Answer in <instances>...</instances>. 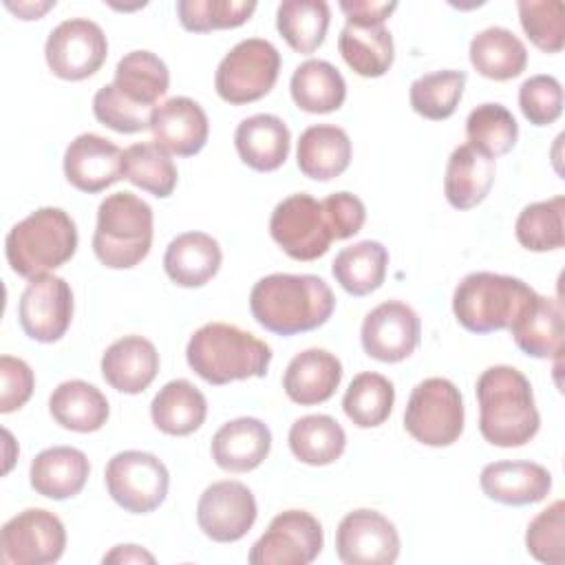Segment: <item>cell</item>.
<instances>
[{
    "label": "cell",
    "mask_w": 565,
    "mask_h": 565,
    "mask_svg": "<svg viewBox=\"0 0 565 565\" xmlns=\"http://www.w3.org/2000/svg\"><path fill=\"white\" fill-rule=\"evenodd\" d=\"M388 267V249L380 241H360L340 249L331 263L335 282L351 296H366L382 287Z\"/></svg>",
    "instance_id": "obj_35"
},
{
    "label": "cell",
    "mask_w": 565,
    "mask_h": 565,
    "mask_svg": "<svg viewBox=\"0 0 565 565\" xmlns=\"http://www.w3.org/2000/svg\"><path fill=\"white\" fill-rule=\"evenodd\" d=\"M393 404H395L393 382L373 371L358 373L342 397L344 415L358 428L382 426L388 419Z\"/></svg>",
    "instance_id": "obj_41"
},
{
    "label": "cell",
    "mask_w": 565,
    "mask_h": 565,
    "mask_svg": "<svg viewBox=\"0 0 565 565\" xmlns=\"http://www.w3.org/2000/svg\"><path fill=\"white\" fill-rule=\"evenodd\" d=\"M331 9L324 0H282L276 9V29L302 55L313 53L327 38Z\"/></svg>",
    "instance_id": "obj_38"
},
{
    "label": "cell",
    "mask_w": 565,
    "mask_h": 565,
    "mask_svg": "<svg viewBox=\"0 0 565 565\" xmlns=\"http://www.w3.org/2000/svg\"><path fill=\"white\" fill-rule=\"evenodd\" d=\"M66 547L64 523L44 508H26L0 530V558L7 565H49Z\"/></svg>",
    "instance_id": "obj_11"
},
{
    "label": "cell",
    "mask_w": 565,
    "mask_h": 565,
    "mask_svg": "<svg viewBox=\"0 0 565 565\" xmlns=\"http://www.w3.org/2000/svg\"><path fill=\"white\" fill-rule=\"evenodd\" d=\"M419 338V316L402 300H386L373 307L360 329L364 353L386 364L406 360L417 349Z\"/></svg>",
    "instance_id": "obj_17"
},
{
    "label": "cell",
    "mask_w": 565,
    "mask_h": 565,
    "mask_svg": "<svg viewBox=\"0 0 565 565\" xmlns=\"http://www.w3.org/2000/svg\"><path fill=\"white\" fill-rule=\"evenodd\" d=\"M223 252L214 236L205 232H183L174 236L163 254V269L179 287H203L221 269Z\"/></svg>",
    "instance_id": "obj_27"
},
{
    "label": "cell",
    "mask_w": 565,
    "mask_h": 565,
    "mask_svg": "<svg viewBox=\"0 0 565 565\" xmlns=\"http://www.w3.org/2000/svg\"><path fill=\"white\" fill-rule=\"evenodd\" d=\"M353 24H384V20L397 9V2H375V0H340L338 4Z\"/></svg>",
    "instance_id": "obj_51"
},
{
    "label": "cell",
    "mask_w": 565,
    "mask_h": 565,
    "mask_svg": "<svg viewBox=\"0 0 565 565\" xmlns=\"http://www.w3.org/2000/svg\"><path fill=\"white\" fill-rule=\"evenodd\" d=\"M234 146L245 166L256 172H271L287 161L291 135L280 117L258 113L236 126Z\"/></svg>",
    "instance_id": "obj_25"
},
{
    "label": "cell",
    "mask_w": 565,
    "mask_h": 565,
    "mask_svg": "<svg viewBox=\"0 0 565 565\" xmlns=\"http://www.w3.org/2000/svg\"><path fill=\"white\" fill-rule=\"evenodd\" d=\"M463 88H466V73L455 68H444V71L419 75L411 84L408 99L417 115L430 121H441L457 110L463 97Z\"/></svg>",
    "instance_id": "obj_43"
},
{
    "label": "cell",
    "mask_w": 565,
    "mask_h": 565,
    "mask_svg": "<svg viewBox=\"0 0 565 565\" xmlns=\"http://www.w3.org/2000/svg\"><path fill=\"white\" fill-rule=\"evenodd\" d=\"M185 360L207 384L223 386L236 380L265 377L271 362V349L236 324L207 322L190 335Z\"/></svg>",
    "instance_id": "obj_3"
},
{
    "label": "cell",
    "mask_w": 565,
    "mask_h": 565,
    "mask_svg": "<svg viewBox=\"0 0 565 565\" xmlns=\"http://www.w3.org/2000/svg\"><path fill=\"white\" fill-rule=\"evenodd\" d=\"M159 373V351L143 335H124L102 355V375L119 393H143Z\"/></svg>",
    "instance_id": "obj_23"
},
{
    "label": "cell",
    "mask_w": 565,
    "mask_h": 565,
    "mask_svg": "<svg viewBox=\"0 0 565 565\" xmlns=\"http://www.w3.org/2000/svg\"><path fill=\"white\" fill-rule=\"evenodd\" d=\"M152 113H154V108L141 106V104L124 97L115 88V84H104L93 97L95 119L102 126L124 132V135H132V132H141V130L150 128Z\"/></svg>",
    "instance_id": "obj_47"
},
{
    "label": "cell",
    "mask_w": 565,
    "mask_h": 565,
    "mask_svg": "<svg viewBox=\"0 0 565 565\" xmlns=\"http://www.w3.org/2000/svg\"><path fill=\"white\" fill-rule=\"evenodd\" d=\"M121 157L124 152L110 139L82 132L66 146L64 177L79 192H102L121 179Z\"/></svg>",
    "instance_id": "obj_18"
},
{
    "label": "cell",
    "mask_w": 565,
    "mask_h": 565,
    "mask_svg": "<svg viewBox=\"0 0 565 565\" xmlns=\"http://www.w3.org/2000/svg\"><path fill=\"white\" fill-rule=\"evenodd\" d=\"M521 247L530 252H552L565 245V199L552 196L525 205L514 223Z\"/></svg>",
    "instance_id": "obj_42"
},
{
    "label": "cell",
    "mask_w": 565,
    "mask_h": 565,
    "mask_svg": "<svg viewBox=\"0 0 565 565\" xmlns=\"http://www.w3.org/2000/svg\"><path fill=\"white\" fill-rule=\"evenodd\" d=\"M525 35L543 53H561L565 44V7L561 0H521L516 4Z\"/></svg>",
    "instance_id": "obj_45"
},
{
    "label": "cell",
    "mask_w": 565,
    "mask_h": 565,
    "mask_svg": "<svg viewBox=\"0 0 565 565\" xmlns=\"http://www.w3.org/2000/svg\"><path fill=\"white\" fill-rule=\"evenodd\" d=\"M463 419V399L450 380L426 377L411 391L404 428L415 441L433 448L450 446L461 437Z\"/></svg>",
    "instance_id": "obj_7"
},
{
    "label": "cell",
    "mask_w": 565,
    "mask_h": 565,
    "mask_svg": "<svg viewBox=\"0 0 565 565\" xmlns=\"http://www.w3.org/2000/svg\"><path fill=\"white\" fill-rule=\"evenodd\" d=\"M335 309L331 287L313 274H269L249 291L254 320L278 335H296L322 327Z\"/></svg>",
    "instance_id": "obj_1"
},
{
    "label": "cell",
    "mask_w": 565,
    "mask_h": 565,
    "mask_svg": "<svg viewBox=\"0 0 565 565\" xmlns=\"http://www.w3.org/2000/svg\"><path fill=\"white\" fill-rule=\"evenodd\" d=\"M106 490L113 501L132 514L157 510L170 488L166 463L146 450H124L108 459L104 470Z\"/></svg>",
    "instance_id": "obj_9"
},
{
    "label": "cell",
    "mask_w": 565,
    "mask_h": 565,
    "mask_svg": "<svg viewBox=\"0 0 565 565\" xmlns=\"http://www.w3.org/2000/svg\"><path fill=\"white\" fill-rule=\"evenodd\" d=\"M108 55L104 29L88 18L60 22L46 38L44 60L51 73L66 82H79L95 75Z\"/></svg>",
    "instance_id": "obj_13"
},
{
    "label": "cell",
    "mask_w": 565,
    "mask_h": 565,
    "mask_svg": "<svg viewBox=\"0 0 565 565\" xmlns=\"http://www.w3.org/2000/svg\"><path fill=\"white\" fill-rule=\"evenodd\" d=\"M274 243L294 260H316L329 252L333 241L322 201L307 192L282 199L269 216Z\"/></svg>",
    "instance_id": "obj_10"
},
{
    "label": "cell",
    "mask_w": 565,
    "mask_h": 565,
    "mask_svg": "<svg viewBox=\"0 0 565 565\" xmlns=\"http://www.w3.org/2000/svg\"><path fill=\"white\" fill-rule=\"evenodd\" d=\"M342 382V362L327 349H305L296 353L282 375L287 397L300 406L322 404L333 397Z\"/></svg>",
    "instance_id": "obj_24"
},
{
    "label": "cell",
    "mask_w": 565,
    "mask_h": 565,
    "mask_svg": "<svg viewBox=\"0 0 565 565\" xmlns=\"http://www.w3.org/2000/svg\"><path fill=\"white\" fill-rule=\"evenodd\" d=\"M75 249L77 227L62 207H38L18 221L4 238L9 267L29 280L62 267Z\"/></svg>",
    "instance_id": "obj_4"
},
{
    "label": "cell",
    "mask_w": 565,
    "mask_h": 565,
    "mask_svg": "<svg viewBox=\"0 0 565 565\" xmlns=\"http://www.w3.org/2000/svg\"><path fill=\"white\" fill-rule=\"evenodd\" d=\"M289 450L307 466H329L347 448V433L331 415H305L289 428Z\"/></svg>",
    "instance_id": "obj_36"
},
{
    "label": "cell",
    "mask_w": 565,
    "mask_h": 565,
    "mask_svg": "<svg viewBox=\"0 0 565 565\" xmlns=\"http://www.w3.org/2000/svg\"><path fill=\"white\" fill-rule=\"evenodd\" d=\"M154 143L177 157H192L203 150L210 135V121L199 102L190 97H170L159 104L150 119Z\"/></svg>",
    "instance_id": "obj_19"
},
{
    "label": "cell",
    "mask_w": 565,
    "mask_h": 565,
    "mask_svg": "<svg viewBox=\"0 0 565 565\" xmlns=\"http://www.w3.org/2000/svg\"><path fill=\"white\" fill-rule=\"evenodd\" d=\"M508 329L525 355L539 360L554 358L563 351V305L534 291Z\"/></svg>",
    "instance_id": "obj_20"
},
{
    "label": "cell",
    "mask_w": 565,
    "mask_h": 565,
    "mask_svg": "<svg viewBox=\"0 0 565 565\" xmlns=\"http://www.w3.org/2000/svg\"><path fill=\"white\" fill-rule=\"evenodd\" d=\"M256 11L254 0H179L177 15L185 31L207 33L214 29H236Z\"/></svg>",
    "instance_id": "obj_44"
},
{
    "label": "cell",
    "mask_w": 565,
    "mask_h": 565,
    "mask_svg": "<svg viewBox=\"0 0 565 565\" xmlns=\"http://www.w3.org/2000/svg\"><path fill=\"white\" fill-rule=\"evenodd\" d=\"M18 320L31 340L42 344L57 342L73 320L71 285L53 274L31 278L20 296Z\"/></svg>",
    "instance_id": "obj_14"
},
{
    "label": "cell",
    "mask_w": 565,
    "mask_h": 565,
    "mask_svg": "<svg viewBox=\"0 0 565 565\" xmlns=\"http://www.w3.org/2000/svg\"><path fill=\"white\" fill-rule=\"evenodd\" d=\"M324 545L320 521L307 510H285L276 514L269 527L252 545L247 561L252 565H309Z\"/></svg>",
    "instance_id": "obj_12"
},
{
    "label": "cell",
    "mask_w": 565,
    "mask_h": 565,
    "mask_svg": "<svg viewBox=\"0 0 565 565\" xmlns=\"http://www.w3.org/2000/svg\"><path fill=\"white\" fill-rule=\"evenodd\" d=\"M468 55L475 71L494 82L512 79L527 66L525 44L505 26H488L475 33Z\"/></svg>",
    "instance_id": "obj_33"
},
{
    "label": "cell",
    "mask_w": 565,
    "mask_h": 565,
    "mask_svg": "<svg viewBox=\"0 0 565 565\" xmlns=\"http://www.w3.org/2000/svg\"><path fill=\"white\" fill-rule=\"evenodd\" d=\"M322 210L333 241H344L358 234L366 221V207L362 199L351 192H333L322 199Z\"/></svg>",
    "instance_id": "obj_50"
},
{
    "label": "cell",
    "mask_w": 565,
    "mask_h": 565,
    "mask_svg": "<svg viewBox=\"0 0 565 565\" xmlns=\"http://www.w3.org/2000/svg\"><path fill=\"white\" fill-rule=\"evenodd\" d=\"M296 163L300 172L313 181L340 177L351 163V139L347 130L333 124L305 128L296 146Z\"/></svg>",
    "instance_id": "obj_28"
},
{
    "label": "cell",
    "mask_w": 565,
    "mask_h": 565,
    "mask_svg": "<svg viewBox=\"0 0 565 565\" xmlns=\"http://www.w3.org/2000/svg\"><path fill=\"white\" fill-rule=\"evenodd\" d=\"M523 117L534 126H550L563 113V86L554 75H532L519 88Z\"/></svg>",
    "instance_id": "obj_48"
},
{
    "label": "cell",
    "mask_w": 565,
    "mask_h": 565,
    "mask_svg": "<svg viewBox=\"0 0 565 565\" xmlns=\"http://www.w3.org/2000/svg\"><path fill=\"white\" fill-rule=\"evenodd\" d=\"M4 7L9 11H13L20 20H40V15H44L49 9L55 7V2H4Z\"/></svg>",
    "instance_id": "obj_53"
},
{
    "label": "cell",
    "mask_w": 565,
    "mask_h": 565,
    "mask_svg": "<svg viewBox=\"0 0 565 565\" xmlns=\"http://www.w3.org/2000/svg\"><path fill=\"white\" fill-rule=\"evenodd\" d=\"M35 386L31 366L13 355L0 358V413H13L22 408Z\"/></svg>",
    "instance_id": "obj_49"
},
{
    "label": "cell",
    "mask_w": 565,
    "mask_h": 565,
    "mask_svg": "<svg viewBox=\"0 0 565 565\" xmlns=\"http://www.w3.org/2000/svg\"><path fill=\"white\" fill-rule=\"evenodd\" d=\"M113 84L130 102L157 108L154 104L168 93L170 71L152 51H130L117 62Z\"/></svg>",
    "instance_id": "obj_37"
},
{
    "label": "cell",
    "mask_w": 565,
    "mask_h": 565,
    "mask_svg": "<svg viewBox=\"0 0 565 565\" xmlns=\"http://www.w3.org/2000/svg\"><path fill=\"white\" fill-rule=\"evenodd\" d=\"M207 415L205 395L190 380H170L159 388L150 404L152 424L174 437L199 430Z\"/></svg>",
    "instance_id": "obj_31"
},
{
    "label": "cell",
    "mask_w": 565,
    "mask_h": 565,
    "mask_svg": "<svg viewBox=\"0 0 565 565\" xmlns=\"http://www.w3.org/2000/svg\"><path fill=\"white\" fill-rule=\"evenodd\" d=\"M88 475V457L73 446L44 448L35 455L29 468L31 488L53 501H64L79 494Z\"/></svg>",
    "instance_id": "obj_26"
},
{
    "label": "cell",
    "mask_w": 565,
    "mask_h": 565,
    "mask_svg": "<svg viewBox=\"0 0 565 565\" xmlns=\"http://www.w3.org/2000/svg\"><path fill=\"white\" fill-rule=\"evenodd\" d=\"M121 177L157 199L170 196L179 181L177 166L168 150L154 141L132 143L124 150Z\"/></svg>",
    "instance_id": "obj_39"
},
{
    "label": "cell",
    "mask_w": 565,
    "mask_h": 565,
    "mask_svg": "<svg viewBox=\"0 0 565 565\" xmlns=\"http://www.w3.org/2000/svg\"><path fill=\"white\" fill-rule=\"evenodd\" d=\"M335 554L344 565H391L399 556V534L377 510H353L335 530Z\"/></svg>",
    "instance_id": "obj_15"
},
{
    "label": "cell",
    "mask_w": 565,
    "mask_h": 565,
    "mask_svg": "<svg viewBox=\"0 0 565 565\" xmlns=\"http://www.w3.org/2000/svg\"><path fill=\"white\" fill-rule=\"evenodd\" d=\"M494 159L472 150L468 143L457 146L446 163L444 194L455 210L479 205L494 183Z\"/></svg>",
    "instance_id": "obj_29"
},
{
    "label": "cell",
    "mask_w": 565,
    "mask_h": 565,
    "mask_svg": "<svg viewBox=\"0 0 565 565\" xmlns=\"http://www.w3.org/2000/svg\"><path fill=\"white\" fill-rule=\"evenodd\" d=\"M49 413L55 424L66 430L95 433L106 424L110 406L97 386L84 380H66L53 388L49 397Z\"/></svg>",
    "instance_id": "obj_30"
},
{
    "label": "cell",
    "mask_w": 565,
    "mask_h": 565,
    "mask_svg": "<svg viewBox=\"0 0 565 565\" xmlns=\"http://www.w3.org/2000/svg\"><path fill=\"white\" fill-rule=\"evenodd\" d=\"M271 450V430L256 417L225 422L212 437V459L225 472H249L258 468Z\"/></svg>",
    "instance_id": "obj_21"
},
{
    "label": "cell",
    "mask_w": 565,
    "mask_h": 565,
    "mask_svg": "<svg viewBox=\"0 0 565 565\" xmlns=\"http://www.w3.org/2000/svg\"><path fill=\"white\" fill-rule=\"evenodd\" d=\"M525 547L539 563H565V503L561 499L530 521L525 530Z\"/></svg>",
    "instance_id": "obj_46"
},
{
    "label": "cell",
    "mask_w": 565,
    "mask_h": 565,
    "mask_svg": "<svg viewBox=\"0 0 565 565\" xmlns=\"http://www.w3.org/2000/svg\"><path fill=\"white\" fill-rule=\"evenodd\" d=\"M258 514L252 490L241 481H214L196 501V523L216 543L241 541Z\"/></svg>",
    "instance_id": "obj_16"
},
{
    "label": "cell",
    "mask_w": 565,
    "mask_h": 565,
    "mask_svg": "<svg viewBox=\"0 0 565 565\" xmlns=\"http://www.w3.org/2000/svg\"><path fill=\"white\" fill-rule=\"evenodd\" d=\"M479 433L499 448L525 446L541 426L530 380L514 366H488L477 380Z\"/></svg>",
    "instance_id": "obj_2"
},
{
    "label": "cell",
    "mask_w": 565,
    "mask_h": 565,
    "mask_svg": "<svg viewBox=\"0 0 565 565\" xmlns=\"http://www.w3.org/2000/svg\"><path fill=\"white\" fill-rule=\"evenodd\" d=\"M338 51L347 66L362 77H382L393 60V35L384 24L347 22L338 35Z\"/></svg>",
    "instance_id": "obj_32"
},
{
    "label": "cell",
    "mask_w": 565,
    "mask_h": 565,
    "mask_svg": "<svg viewBox=\"0 0 565 565\" xmlns=\"http://www.w3.org/2000/svg\"><path fill=\"white\" fill-rule=\"evenodd\" d=\"M104 563H148V565H152L154 563V556L148 552V550H143V547H139V545H115L108 554H104V558H102Z\"/></svg>",
    "instance_id": "obj_52"
},
{
    "label": "cell",
    "mask_w": 565,
    "mask_h": 565,
    "mask_svg": "<svg viewBox=\"0 0 565 565\" xmlns=\"http://www.w3.org/2000/svg\"><path fill=\"white\" fill-rule=\"evenodd\" d=\"M152 227V207L141 196L126 190L108 194L97 207L93 252L110 269H130L148 256Z\"/></svg>",
    "instance_id": "obj_5"
},
{
    "label": "cell",
    "mask_w": 565,
    "mask_h": 565,
    "mask_svg": "<svg viewBox=\"0 0 565 565\" xmlns=\"http://www.w3.org/2000/svg\"><path fill=\"white\" fill-rule=\"evenodd\" d=\"M294 104L313 115L338 110L347 99L342 73L327 60H305L296 66L289 82Z\"/></svg>",
    "instance_id": "obj_34"
},
{
    "label": "cell",
    "mask_w": 565,
    "mask_h": 565,
    "mask_svg": "<svg viewBox=\"0 0 565 565\" xmlns=\"http://www.w3.org/2000/svg\"><path fill=\"white\" fill-rule=\"evenodd\" d=\"M532 294L534 289L521 278L472 271L455 287L452 313L466 331L492 333L508 329Z\"/></svg>",
    "instance_id": "obj_6"
},
{
    "label": "cell",
    "mask_w": 565,
    "mask_h": 565,
    "mask_svg": "<svg viewBox=\"0 0 565 565\" xmlns=\"http://www.w3.org/2000/svg\"><path fill=\"white\" fill-rule=\"evenodd\" d=\"M468 146L488 159L508 154L519 139V124L514 115L497 102L479 104L466 119Z\"/></svg>",
    "instance_id": "obj_40"
},
{
    "label": "cell",
    "mask_w": 565,
    "mask_h": 565,
    "mask_svg": "<svg viewBox=\"0 0 565 565\" xmlns=\"http://www.w3.org/2000/svg\"><path fill=\"white\" fill-rule=\"evenodd\" d=\"M280 73L278 49L263 38H247L234 44L218 62L214 88L227 104L241 106L265 97Z\"/></svg>",
    "instance_id": "obj_8"
},
{
    "label": "cell",
    "mask_w": 565,
    "mask_h": 565,
    "mask_svg": "<svg viewBox=\"0 0 565 565\" xmlns=\"http://www.w3.org/2000/svg\"><path fill=\"white\" fill-rule=\"evenodd\" d=\"M483 494L503 505H530L552 490V475L534 461H492L479 475Z\"/></svg>",
    "instance_id": "obj_22"
}]
</instances>
